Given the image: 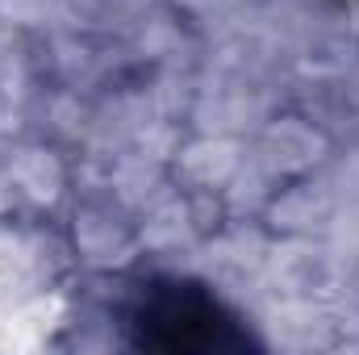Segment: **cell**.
Masks as SVG:
<instances>
[{
	"instance_id": "obj_1",
	"label": "cell",
	"mask_w": 359,
	"mask_h": 355,
	"mask_svg": "<svg viewBox=\"0 0 359 355\" xmlns=\"http://www.w3.org/2000/svg\"><path fill=\"white\" fill-rule=\"evenodd\" d=\"M126 326L138 347L155 351H243L251 343L238 318L205 284L176 276L147 280L126 305Z\"/></svg>"
}]
</instances>
